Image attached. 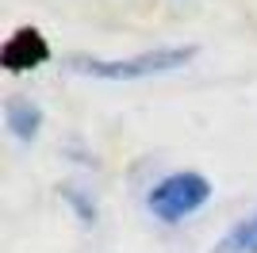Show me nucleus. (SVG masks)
<instances>
[{
  "label": "nucleus",
  "instance_id": "nucleus-6",
  "mask_svg": "<svg viewBox=\"0 0 257 253\" xmlns=\"http://www.w3.org/2000/svg\"><path fill=\"white\" fill-rule=\"evenodd\" d=\"M62 196H65V203L77 211L81 226H96V215H100V211H96V200H92V196H85V192L77 188V184H65Z\"/></svg>",
  "mask_w": 257,
  "mask_h": 253
},
{
  "label": "nucleus",
  "instance_id": "nucleus-1",
  "mask_svg": "<svg viewBox=\"0 0 257 253\" xmlns=\"http://www.w3.org/2000/svg\"><path fill=\"white\" fill-rule=\"evenodd\" d=\"M196 58V46H161V50H146L135 58H85L73 54L65 69L81 77H96V81H146V77L177 73Z\"/></svg>",
  "mask_w": 257,
  "mask_h": 253
},
{
  "label": "nucleus",
  "instance_id": "nucleus-3",
  "mask_svg": "<svg viewBox=\"0 0 257 253\" xmlns=\"http://www.w3.org/2000/svg\"><path fill=\"white\" fill-rule=\"evenodd\" d=\"M50 58V42L39 27H20V31L12 35L4 42V50H0V65L8 69V73H27V69H39L46 65Z\"/></svg>",
  "mask_w": 257,
  "mask_h": 253
},
{
  "label": "nucleus",
  "instance_id": "nucleus-2",
  "mask_svg": "<svg viewBox=\"0 0 257 253\" xmlns=\"http://www.w3.org/2000/svg\"><path fill=\"white\" fill-rule=\"evenodd\" d=\"M207 200H211V180L204 173L184 169V173H169V177H161L154 184L150 196H146V207L161 222H184L188 215H196V211L204 207Z\"/></svg>",
  "mask_w": 257,
  "mask_h": 253
},
{
  "label": "nucleus",
  "instance_id": "nucleus-5",
  "mask_svg": "<svg viewBox=\"0 0 257 253\" xmlns=\"http://www.w3.org/2000/svg\"><path fill=\"white\" fill-rule=\"evenodd\" d=\"M223 253H257V211L223 238Z\"/></svg>",
  "mask_w": 257,
  "mask_h": 253
},
{
  "label": "nucleus",
  "instance_id": "nucleus-4",
  "mask_svg": "<svg viewBox=\"0 0 257 253\" xmlns=\"http://www.w3.org/2000/svg\"><path fill=\"white\" fill-rule=\"evenodd\" d=\"M4 123H8L12 138L35 142L39 131H43V107L35 104L31 96H12L8 104H4Z\"/></svg>",
  "mask_w": 257,
  "mask_h": 253
}]
</instances>
